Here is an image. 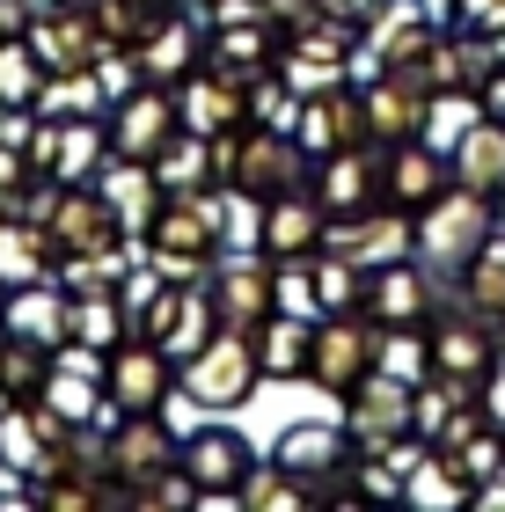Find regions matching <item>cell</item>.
I'll return each mask as SVG.
<instances>
[{"instance_id":"obj_1","label":"cell","mask_w":505,"mask_h":512,"mask_svg":"<svg viewBox=\"0 0 505 512\" xmlns=\"http://www.w3.org/2000/svg\"><path fill=\"white\" fill-rule=\"evenodd\" d=\"M147 264L176 278V286H205L220 264V249H227V227H220V191H205V198H162V213H154L147 227Z\"/></svg>"},{"instance_id":"obj_2","label":"cell","mask_w":505,"mask_h":512,"mask_svg":"<svg viewBox=\"0 0 505 512\" xmlns=\"http://www.w3.org/2000/svg\"><path fill=\"white\" fill-rule=\"evenodd\" d=\"M213 161H220V183L242 198H279V191H301V183L315 176L308 147L279 125H242V132H220L213 139Z\"/></svg>"},{"instance_id":"obj_3","label":"cell","mask_w":505,"mask_h":512,"mask_svg":"<svg viewBox=\"0 0 505 512\" xmlns=\"http://www.w3.org/2000/svg\"><path fill=\"white\" fill-rule=\"evenodd\" d=\"M425 337H432V381H447V388H462V395H484V381L498 374V359H505L498 322L476 315L469 300H462V286H447L440 315L425 322Z\"/></svg>"},{"instance_id":"obj_4","label":"cell","mask_w":505,"mask_h":512,"mask_svg":"<svg viewBox=\"0 0 505 512\" xmlns=\"http://www.w3.org/2000/svg\"><path fill=\"white\" fill-rule=\"evenodd\" d=\"M498 235V198L469 191V183H447L440 198L418 213V256L440 278H462V264Z\"/></svg>"},{"instance_id":"obj_5","label":"cell","mask_w":505,"mask_h":512,"mask_svg":"<svg viewBox=\"0 0 505 512\" xmlns=\"http://www.w3.org/2000/svg\"><path fill=\"white\" fill-rule=\"evenodd\" d=\"M264 388V366H257V344L220 330L205 352H191L176 366V395H191L198 410H242L249 395Z\"/></svg>"},{"instance_id":"obj_6","label":"cell","mask_w":505,"mask_h":512,"mask_svg":"<svg viewBox=\"0 0 505 512\" xmlns=\"http://www.w3.org/2000/svg\"><path fill=\"white\" fill-rule=\"evenodd\" d=\"M205 293H213V308H220V330L257 337L264 322L279 315V264H271L264 249H220Z\"/></svg>"},{"instance_id":"obj_7","label":"cell","mask_w":505,"mask_h":512,"mask_svg":"<svg viewBox=\"0 0 505 512\" xmlns=\"http://www.w3.org/2000/svg\"><path fill=\"white\" fill-rule=\"evenodd\" d=\"M381 359V322L374 315H315V352H308V381L323 395H352Z\"/></svg>"},{"instance_id":"obj_8","label":"cell","mask_w":505,"mask_h":512,"mask_svg":"<svg viewBox=\"0 0 505 512\" xmlns=\"http://www.w3.org/2000/svg\"><path fill=\"white\" fill-rule=\"evenodd\" d=\"M359 103H366V139H374V147H410V139H425L440 96H432L410 66H374V74L359 81Z\"/></svg>"},{"instance_id":"obj_9","label":"cell","mask_w":505,"mask_h":512,"mask_svg":"<svg viewBox=\"0 0 505 512\" xmlns=\"http://www.w3.org/2000/svg\"><path fill=\"white\" fill-rule=\"evenodd\" d=\"M257 461H264V454L249 447V439H242L235 425H198V432H183L176 469L198 483V505H235Z\"/></svg>"},{"instance_id":"obj_10","label":"cell","mask_w":505,"mask_h":512,"mask_svg":"<svg viewBox=\"0 0 505 512\" xmlns=\"http://www.w3.org/2000/svg\"><path fill=\"white\" fill-rule=\"evenodd\" d=\"M344 425H352L359 454H396L403 439H418V388L366 374L352 395H344Z\"/></svg>"},{"instance_id":"obj_11","label":"cell","mask_w":505,"mask_h":512,"mask_svg":"<svg viewBox=\"0 0 505 512\" xmlns=\"http://www.w3.org/2000/svg\"><path fill=\"white\" fill-rule=\"evenodd\" d=\"M44 235H52L59 256H103V249H140L125 235V220H118V205L103 198V183H66L59 205H52V220H44Z\"/></svg>"},{"instance_id":"obj_12","label":"cell","mask_w":505,"mask_h":512,"mask_svg":"<svg viewBox=\"0 0 505 512\" xmlns=\"http://www.w3.org/2000/svg\"><path fill=\"white\" fill-rule=\"evenodd\" d=\"M103 388H110V410H169L176 359L154 337L132 330L125 344H110V352H103Z\"/></svg>"},{"instance_id":"obj_13","label":"cell","mask_w":505,"mask_h":512,"mask_svg":"<svg viewBox=\"0 0 505 512\" xmlns=\"http://www.w3.org/2000/svg\"><path fill=\"white\" fill-rule=\"evenodd\" d=\"M323 249L352 256V264L381 271V264H403V256H418V213H403V205H366V213H337Z\"/></svg>"},{"instance_id":"obj_14","label":"cell","mask_w":505,"mask_h":512,"mask_svg":"<svg viewBox=\"0 0 505 512\" xmlns=\"http://www.w3.org/2000/svg\"><path fill=\"white\" fill-rule=\"evenodd\" d=\"M103 125H110V161H154L169 147V139L183 132V118H176V88H154V81H140L132 96H118L103 110Z\"/></svg>"},{"instance_id":"obj_15","label":"cell","mask_w":505,"mask_h":512,"mask_svg":"<svg viewBox=\"0 0 505 512\" xmlns=\"http://www.w3.org/2000/svg\"><path fill=\"white\" fill-rule=\"evenodd\" d=\"M454 278H440L425 264V256H403V264H381L374 271V286H366V315L381 322V330H403V322H425L440 315V300H447Z\"/></svg>"},{"instance_id":"obj_16","label":"cell","mask_w":505,"mask_h":512,"mask_svg":"<svg viewBox=\"0 0 505 512\" xmlns=\"http://www.w3.org/2000/svg\"><path fill=\"white\" fill-rule=\"evenodd\" d=\"M30 161L44 176H59V183H96L110 169V125H103V110H96V118H44L37 139H30Z\"/></svg>"},{"instance_id":"obj_17","label":"cell","mask_w":505,"mask_h":512,"mask_svg":"<svg viewBox=\"0 0 505 512\" xmlns=\"http://www.w3.org/2000/svg\"><path fill=\"white\" fill-rule=\"evenodd\" d=\"M103 454H110V476L118 483H140V476L169 469L183 454V432L169 425V410H118L103 425Z\"/></svg>"},{"instance_id":"obj_18","label":"cell","mask_w":505,"mask_h":512,"mask_svg":"<svg viewBox=\"0 0 505 512\" xmlns=\"http://www.w3.org/2000/svg\"><path fill=\"white\" fill-rule=\"evenodd\" d=\"M381 183H388V147H374V139H359V147H337L315 161V176H308V191L323 198V213H366V205H388L381 198Z\"/></svg>"},{"instance_id":"obj_19","label":"cell","mask_w":505,"mask_h":512,"mask_svg":"<svg viewBox=\"0 0 505 512\" xmlns=\"http://www.w3.org/2000/svg\"><path fill=\"white\" fill-rule=\"evenodd\" d=\"M30 52H37V66H44V81H52V74H96L110 44H103V30H96V15H88V0H74V8H37Z\"/></svg>"},{"instance_id":"obj_20","label":"cell","mask_w":505,"mask_h":512,"mask_svg":"<svg viewBox=\"0 0 505 512\" xmlns=\"http://www.w3.org/2000/svg\"><path fill=\"white\" fill-rule=\"evenodd\" d=\"M330 235V213H323V198L308 191H279V198H264L257 205V249L271 256V264H293V256H315Z\"/></svg>"},{"instance_id":"obj_21","label":"cell","mask_w":505,"mask_h":512,"mask_svg":"<svg viewBox=\"0 0 505 512\" xmlns=\"http://www.w3.org/2000/svg\"><path fill=\"white\" fill-rule=\"evenodd\" d=\"M293 139L308 147V161H323L337 147H359L366 139V103H359V74L323 88V96H301V118H293Z\"/></svg>"},{"instance_id":"obj_22","label":"cell","mask_w":505,"mask_h":512,"mask_svg":"<svg viewBox=\"0 0 505 512\" xmlns=\"http://www.w3.org/2000/svg\"><path fill=\"white\" fill-rule=\"evenodd\" d=\"M271 461H279L286 476H301V491L315 476L344 469V461H359V439L352 425H330V417H301V425H286L279 439H271Z\"/></svg>"},{"instance_id":"obj_23","label":"cell","mask_w":505,"mask_h":512,"mask_svg":"<svg viewBox=\"0 0 505 512\" xmlns=\"http://www.w3.org/2000/svg\"><path fill=\"white\" fill-rule=\"evenodd\" d=\"M286 52V30L271 15H242V22H205V66H220V74H264V66H279Z\"/></svg>"},{"instance_id":"obj_24","label":"cell","mask_w":505,"mask_h":512,"mask_svg":"<svg viewBox=\"0 0 505 512\" xmlns=\"http://www.w3.org/2000/svg\"><path fill=\"white\" fill-rule=\"evenodd\" d=\"M176 118H183V132L220 139V132H242V125H249V96H242L235 74H220V66H198L191 81H176Z\"/></svg>"},{"instance_id":"obj_25","label":"cell","mask_w":505,"mask_h":512,"mask_svg":"<svg viewBox=\"0 0 505 512\" xmlns=\"http://www.w3.org/2000/svg\"><path fill=\"white\" fill-rule=\"evenodd\" d=\"M454 183V161L440 139H410V147H388V183H381V198L388 205H403V213H425L432 198H440Z\"/></svg>"},{"instance_id":"obj_26","label":"cell","mask_w":505,"mask_h":512,"mask_svg":"<svg viewBox=\"0 0 505 512\" xmlns=\"http://www.w3.org/2000/svg\"><path fill=\"white\" fill-rule=\"evenodd\" d=\"M432 37H440V15L425 0H388L366 22V66H410V59L432 52Z\"/></svg>"},{"instance_id":"obj_27","label":"cell","mask_w":505,"mask_h":512,"mask_svg":"<svg viewBox=\"0 0 505 512\" xmlns=\"http://www.w3.org/2000/svg\"><path fill=\"white\" fill-rule=\"evenodd\" d=\"M140 81H154V88H176V81H191L198 66H205V15H191V8H176L162 30H154L140 52Z\"/></svg>"},{"instance_id":"obj_28","label":"cell","mask_w":505,"mask_h":512,"mask_svg":"<svg viewBox=\"0 0 505 512\" xmlns=\"http://www.w3.org/2000/svg\"><path fill=\"white\" fill-rule=\"evenodd\" d=\"M0 337H30V344H66V286L37 278V286H8L0 293Z\"/></svg>"},{"instance_id":"obj_29","label":"cell","mask_w":505,"mask_h":512,"mask_svg":"<svg viewBox=\"0 0 505 512\" xmlns=\"http://www.w3.org/2000/svg\"><path fill=\"white\" fill-rule=\"evenodd\" d=\"M447 161H454V183H469V191H484V198H505V118L476 110V118L454 132Z\"/></svg>"},{"instance_id":"obj_30","label":"cell","mask_w":505,"mask_h":512,"mask_svg":"<svg viewBox=\"0 0 505 512\" xmlns=\"http://www.w3.org/2000/svg\"><path fill=\"white\" fill-rule=\"evenodd\" d=\"M103 183V198L118 205V220H125V235L132 242H147V227H154V213H162V176H154V161H110V169L96 176Z\"/></svg>"},{"instance_id":"obj_31","label":"cell","mask_w":505,"mask_h":512,"mask_svg":"<svg viewBox=\"0 0 505 512\" xmlns=\"http://www.w3.org/2000/svg\"><path fill=\"white\" fill-rule=\"evenodd\" d=\"M257 366H264V381H308V352H315V315H293V308H279L264 322L257 337Z\"/></svg>"},{"instance_id":"obj_32","label":"cell","mask_w":505,"mask_h":512,"mask_svg":"<svg viewBox=\"0 0 505 512\" xmlns=\"http://www.w3.org/2000/svg\"><path fill=\"white\" fill-rule=\"evenodd\" d=\"M154 176H162L169 198H205V191H227L220 183V161H213V139L205 132H176L162 154H154Z\"/></svg>"},{"instance_id":"obj_33","label":"cell","mask_w":505,"mask_h":512,"mask_svg":"<svg viewBox=\"0 0 505 512\" xmlns=\"http://www.w3.org/2000/svg\"><path fill=\"white\" fill-rule=\"evenodd\" d=\"M37 278H59V249L37 220L0 213V286H37Z\"/></svg>"},{"instance_id":"obj_34","label":"cell","mask_w":505,"mask_h":512,"mask_svg":"<svg viewBox=\"0 0 505 512\" xmlns=\"http://www.w3.org/2000/svg\"><path fill=\"white\" fill-rule=\"evenodd\" d=\"M132 337V315L118 293H66V344H88V352H110V344Z\"/></svg>"},{"instance_id":"obj_35","label":"cell","mask_w":505,"mask_h":512,"mask_svg":"<svg viewBox=\"0 0 505 512\" xmlns=\"http://www.w3.org/2000/svg\"><path fill=\"white\" fill-rule=\"evenodd\" d=\"M454 286H462V300H469L476 315L505 322V227H498V235L469 256V264H462V278H454Z\"/></svg>"},{"instance_id":"obj_36","label":"cell","mask_w":505,"mask_h":512,"mask_svg":"<svg viewBox=\"0 0 505 512\" xmlns=\"http://www.w3.org/2000/svg\"><path fill=\"white\" fill-rule=\"evenodd\" d=\"M0 469L37 483V469H44V417H37V403H8L0 410Z\"/></svg>"},{"instance_id":"obj_37","label":"cell","mask_w":505,"mask_h":512,"mask_svg":"<svg viewBox=\"0 0 505 512\" xmlns=\"http://www.w3.org/2000/svg\"><path fill=\"white\" fill-rule=\"evenodd\" d=\"M44 381H52V344H30V337H0V388L15 403H37Z\"/></svg>"},{"instance_id":"obj_38","label":"cell","mask_w":505,"mask_h":512,"mask_svg":"<svg viewBox=\"0 0 505 512\" xmlns=\"http://www.w3.org/2000/svg\"><path fill=\"white\" fill-rule=\"evenodd\" d=\"M374 374L425 388V381H432V337L418 330V322H403V330H381V359H374Z\"/></svg>"},{"instance_id":"obj_39","label":"cell","mask_w":505,"mask_h":512,"mask_svg":"<svg viewBox=\"0 0 505 512\" xmlns=\"http://www.w3.org/2000/svg\"><path fill=\"white\" fill-rule=\"evenodd\" d=\"M469 498H476V483L454 469L447 454H425L418 469H410V483H403V505H454V512H462Z\"/></svg>"},{"instance_id":"obj_40","label":"cell","mask_w":505,"mask_h":512,"mask_svg":"<svg viewBox=\"0 0 505 512\" xmlns=\"http://www.w3.org/2000/svg\"><path fill=\"white\" fill-rule=\"evenodd\" d=\"M242 96H249V125H279V132H293V118H301V88L286 81V66H264V74H249Z\"/></svg>"},{"instance_id":"obj_41","label":"cell","mask_w":505,"mask_h":512,"mask_svg":"<svg viewBox=\"0 0 505 512\" xmlns=\"http://www.w3.org/2000/svg\"><path fill=\"white\" fill-rule=\"evenodd\" d=\"M213 337H220V308H213V293H205V286H191V293H183V315L169 322V337H162V352L183 366L191 352H205Z\"/></svg>"},{"instance_id":"obj_42","label":"cell","mask_w":505,"mask_h":512,"mask_svg":"<svg viewBox=\"0 0 505 512\" xmlns=\"http://www.w3.org/2000/svg\"><path fill=\"white\" fill-rule=\"evenodd\" d=\"M235 505H249V512H301L308 505V491H301V476H286L279 461H257V469H249V483H242V498Z\"/></svg>"},{"instance_id":"obj_43","label":"cell","mask_w":505,"mask_h":512,"mask_svg":"<svg viewBox=\"0 0 505 512\" xmlns=\"http://www.w3.org/2000/svg\"><path fill=\"white\" fill-rule=\"evenodd\" d=\"M132 271V249H103V256H59V286L66 293H118Z\"/></svg>"},{"instance_id":"obj_44","label":"cell","mask_w":505,"mask_h":512,"mask_svg":"<svg viewBox=\"0 0 505 512\" xmlns=\"http://www.w3.org/2000/svg\"><path fill=\"white\" fill-rule=\"evenodd\" d=\"M44 96V66L30 52V37H0V103H30Z\"/></svg>"},{"instance_id":"obj_45","label":"cell","mask_w":505,"mask_h":512,"mask_svg":"<svg viewBox=\"0 0 505 512\" xmlns=\"http://www.w3.org/2000/svg\"><path fill=\"white\" fill-rule=\"evenodd\" d=\"M125 491H132L140 512H191L198 505V483L183 476L176 461H169V469H154V476H140V483H125Z\"/></svg>"},{"instance_id":"obj_46","label":"cell","mask_w":505,"mask_h":512,"mask_svg":"<svg viewBox=\"0 0 505 512\" xmlns=\"http://www.w3.org/2000/svg\"><path fill=\"white\" fill-rule=\"evenodd\" d=\"M37 176H44L37 161L22 154V147H8V139H0V213H15V205H22V191H30Z\"/></svg>"},{"instance_id":"obj_47","label":"cell","mask_w":505,"mask_h":512,"mask_svg":"<svg viewBox=\"0 0 505 512\" xmlns=\"http://www.w3.org/2000/svg\"><path fill=\"white\" fill-rule=\"evenodd\" d=\"M454 30H476V37H491V30H505V0H454Z\"/></svg>"},{"instance_id":"obj_48","label":"cell","mask_w":505,"mask_h":512,"mask_svg":"<svg viewBox=\"0 0 505 512\" xmlns=\"http://www.w3.org/2000/svg\"><path fill=\"white\" fill-rule=\"evenodd\" d=\"M323 8H330V0H264V15H271V22H279V30H286V37H293V30H301V22H308V15H323Z\"/></svg>"},{"instance_id":"obj_49","label":"cell","mask_w":505,"mask_h":512,"mask_svg":"<svg viewBox=\"0 0 505 512\" xmlns=\"http://www.w3.org/2000/svg\"><path fill=\"white\" fill-rule=\"evenodd\" d=\"M476 110H484V118H505V66H491V81L476 88Z\"/></svg>"},{"instance_id":"obj_50","label":"cell","mask_w":505,"mask_h":512,"mask_svg":"<svg viewBox=\"0 0 505 512\" xmlns=\"http://www.w3.org/2000/svg\"><path fill=\"white\" fill-rule=\"evenodd\" d=\"M330 8H337V15H352V22H359V30H366V22H374V15L388 8V0H330Z\"/></svg>"},{"instance_id":"obj_51","label":"cell","mask_w":505,"mask_h":512,"mask_svg":"<svg viewBox=\"0 0 505 512\" xmlns=\"http://www.w3.org/2000/svg\"><path fill=\"white\" fill-rule=\"evenodd\" d=\"M469 505H484V512H498V505H505V469L476 483V498H469Z\"/></svg>"},{"instance_id":"obj_52","label":"cell","mask_w":505,"mask_h":512,"mask_svg":"<svg viewBox=\"0 0 505 512\" xmlns=\"http://www.w3.org/2000/svg\"><path fill=\"white\" fill-rule=\"evenodd\" d=\"M176 8H191V15H205V8H213V0H176Z\"/></svg>"},{"instance_id":"obj_53","label":"cell","mask_w":505,"mask_h":512,"mask_svg":"<svg viewBox=\"0 0 505 512\" xmlns=\"http://www.w3.org/2000/svg\"><path fill=\"white\" fill-rule=\"evenodd\" d=\"M0 293H8V286H0Z\"/></svg>"}]
</instances>
